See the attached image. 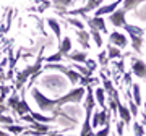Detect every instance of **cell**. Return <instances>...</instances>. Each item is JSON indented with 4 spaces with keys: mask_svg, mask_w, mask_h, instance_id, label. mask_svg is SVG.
I'll list each match as a JSON object with an SVG mask.
<instances>
[{
    "mask_svg": "<svg viewBox=\"0 0 146 136\" xmlns=\"http://www.w3.org/2000/svg\"><path fill=\"white\" fill-rule=\"evenodd\" d=\"M52 7H55L57 8V13H67V7H72V5H75V2L73 0H57V2H54V3H50Z\"/></svg>",
    "mask_w": 146,
    "mask_h": 136,
    "instance_id": "cell-21",
    "label": "cell"
},
{
    "mask_svg": "<svg viewBox=\"0 0 146 136\" xmlns=\"http://www.w3.org/2000/svg\"><path fill=\"white\" fill-rule=\"evenodd\" d=\"M10 89H11V88H8V86H0V97L3 99L5 96H8V92H10Z\"/></svg>",
    "mask_w": 146,
    "mask_h": 136,
    "instance_id": "cell-38",
    "label": "cell"
},
{
    "mask_svg": "<svg viewBox=\"0 0 146 136\" xmlns=\"http://www.w3.org/2000/svg\"><path fill=\"white\" fill-rule=\"evenodd\" d=\"M0 123H3V125H13V117L0 115Z\"/></svg>",
    "mask_w": 146,
    "mask_h": 136,
    "instance_id": "cell-35",
    "label": "cell"
},
{
    "mask_svg": "<svg viewBox=\"0 0 146 136\" xmlns=\"http://www.w3.org/2000/svg\"><path fill=\"white\" fill-rule=\"evenodd\" d=\"M86 21H88V26L91 31H99L102 34H107V26H106L104 18H96V16H93V18H88Z\"/></svg>",
    "mask_w": 146,
    "mask_h": 136,
    "instance_id": "cell-11",
    "label": "cell"
},
{
    "mask_svg": "<svg viewBox=\"0 0 146 136\" xmlns=\"http://www.w3.org/2000/svg\"><path fill=\"white\" fill-rule=\"evenodd\" d=\"M106 53H107V60H114V58H120L122 57V52H120V49L114 47V46H107L106 49Z\"/></svg>",
    "mask_w": 146,
    "mask_h": 136,
    "instance_id": "cell-23",
    "label": "cell"
},
{
    "mask_svg": "<svg viewBox=\"0 0 146 136\" xmlns=\"http://www.w3.org/2000/svg\"><path fill=\"white\" fill-rule=\"evenodd\" d=\"M145 32H146V29H145Z\"/></svg>",
    "mask_w": 146,
    "mask_h": 136,
    "instance_id": "cell-47",
    "label": "cell"
},
{
    "mask_svg": "<svg viewBox=\"0 0 146 136\" xmlns=\"http://www.w3.org/2000/svg\"><path fill=\"white\" fill-rule=\"evenodd\" d=\"M143 125H145V128H146V114H143Z\"/></svg>",
    "mask_w": 146,
    "mask_h": 136,
    "instance_id": "cell-44",
    "label": "cell"
},
{
    "mask_svg": "<svg viewBox=\"0 0 146 136\" xmlns=\"http://www.w3.org/2000/svg\"><path fill=\"white\" fill-rule=\"evenodd\" d=\"M84 94H86V88H83V86H80V88H73V89H70L65 96L55 99V105L60 107V109H62V105H65V104L78 105V104H81Z\"/></svg>",
    "mask_w": 146,
    "mask_h": 136,
    "instance_id": "cell-2",
    "label": "cell"
},
{
    "mask_svg": "<svg viewBox=\"0 0 146 136\" xmlns=\"http://www.w3.org/2000/svg\"><path fill=\"white\" fill-rule=\"evenodd\" d=\"M46 136H65V135H62V133H49V135H46Z\"/></svg>",
    "mask_w": 146,
    "mask_h": 136,
    "instance_id": "cell-41",
    "label": "cell"
},
{
    "mask_svg": "<svg viewBox=\"0 0 146 136\" xmlns=\"http://www.w3.org/2000/svg\"><path fill=\"white\" fill-rule=\"evenodd\" d=\"M131 41V47H133V50L135 52H141V47H143V37L141 36H128Z\"/></svg>",
    "mask_w": 146,
    "mask_h": 136,
    "instance_id": "cell-24",
    "label": "cell"
},
{
    "mask_svg": "<svg viewBox=\"0 0 146 136\" xmlns=\"http://www.w3.org/2000/svg\"><path fill=\"white\" fill-rule=\"evenodd\" d=\"M123 81H125L127 84H130V86H131V75L130 73H125V75H123Z\"/></svg>",
    "mask_w": 146,
    "mask_h": 136,
    "instance_id": "cell-40",
    "label": "cell"
},
{
    "mask_svg": "<svg viewBox=\"0 0 146 136\" xmlns=\"http://www.w3.org/2000/svg\"><path fill=\"white\" fill-rule=\"evenodd\" d=\"M76 36H78V42L80 46L83 47V50L86 52V50H89V32L86 31V29H83V31H76Z\"/></svg>",
    "mask_w": 146,
    "mask_h": 136,
    "instance_id": "cell-14",
    "label": "cell"
},
{
    "mask_svg": "<svg viewBox=\"0 0 146 136\" xmlns=\"http://www.w3.org/2000/svg\"><path fill=\"white\" fill-rule=\"evenodd\" d=\"M29 117H31L34 121H37V123H50V121H57L58 118L57 117H47V115H42V114H36V112H31L29 114Z\"/></svg>",
    "mask_w": 146,
    "mask_h": 136,
    "instance_id": "cell-17",
    "label": "cell"
},
{
    "mask_svg": "<svg viewBox=\"0 0 146 136\" xmlns=\"http://www.w3.org/2000/svg\"><path fill=\"white\" fill-rule=\"evenodd\" d=\"M131 73L136 78L146 79V63L138 57H131Z\"/></svg>",
    "mask_w": 146,
    "mask_h": 136,
    "instance_id": "cell-7",
    "label": "cell"
},
{
    "mask_svg": "<svg viewBox=\"0 0 146 136\" xmlns=\"http://www.w3.org/2000/svg\"><path fill=\"white\" fill-rule=\"evenodd\" d=\"M138 109H140V107H136L135 102H133L131 97H130V99H128V112H130V115L131 117H136V115H138Z\"/></svg>",
    "mask_w": 146,
    "mask_h": 136,
    "instance_id": "cell-32",
    "label": "cell"
},
{
    "mask_svg": "<svg viewBox=\"0 0 146 136\" xmlns=\"http://www.w3.org/2000/svg\"><path fill=\"white\" fill-rule=\"evenodd\" d=\"M62 60H63V55H62V53H60V52L57 50V52H55V53H52L50 57H47L46 60H44V62H46V63H60Z\"/></svg>",
    "mask_w": 146,
    "mask_h": 136,
    "instance_id": "cell-28",
    "label": "cell"
},
{
    "mask_svg": "<svg viewBox=\"0 0 146 136\" xmlns=\"http://www.w3.org/2000/svg\"><path fill=\"white\" fill-rule=\"evenodd\" d=\"M131 100L135 102L136 107L141 105V91H140V83H131Z\"/></svg>",
    "mask_w": 146,
    "mask_h": 136,
    "instance_id": "cell-16",
    "label": "cell"
},
{
    "mask_svg": "<svg viewBox=\"0 0 146 136\" xmlns=\"http://www.w3.org/2000/svg\"><path fill=\"white\" fill-rule=\"evenodd\" d=\"M123 131H125V123L119 120L117 121V136H123Z\"/></svg>",
    "mask_w": 146,
    "mask_h": 136,
    "instance_id": "cell-36",
    "label": "cell"
},
{
    "mask_svg": "<svg viewBox=\"0 0 146 136\" xmlns=\"http://www.w3.org/2000/svg\"><path fill=\"white\" fill-rule=\"evenodd\" d=\"M29 92H31L33 99L36 100V105L39 107L41 112H54V110L57 109V105H55V99H49V97H46V96L42 94L37 88H31Z\"/></svg>",
    "mask_w": 146,
    "mask_h": 136,
    "instance_id": "cell-3",
    "label": "cell"
},
{
    "mask_svg": "<svg viewBox=\"0 0 146 136\" xmlns=\"http://www.w3.org/2000/svg\"><path fill=\"white\" fill-rule=\"evenodd\" d=\"M101 5H104V2H101V0H91V2H88V3L83 7V8H73V10H68L65 15L72 16V18H76V16H84V18L88 20V13H89V11H93V10L96 11Z\"/></svg>",
    "mask_w": 146,
    "mask_h": 136,
    "instance_id": "cell-4",
    "label": "cell"
},
{
    "mask_svg": "<svg viewBox=\"0 0 146 136\" xmlns=\"http://www.w3.org/2000/svg\"><path fill=\"white\" fill-rule=\"evenodd\" d=\"M99 62H101V65H107V53H106V50L102 53H99Z\"/></svg>",
    "mask_w": 146,
    "mask_h": 136,
    "instance_id": "cell-39",
    "label": "cell"
},
{
    "mask_svg": "<svg viewBox=\"0 0 146 136\" xmlns=\"http://www.w3.org/2000/svg\"><path fill=\"white\" fill-rule=\"evenodd\" d=\"M0 136H10V135H8L7 131H3V130H2V128H0Z\"/></svg>",
    "mask_w": 146,
    "mask_h": 136,
    "instance_id": "cell-43",
    "label": "cell"
},
{
    "mask_svg": "<svg viewBox=\"0 0 146 136\" xmlns=\"http://www.w3.org/2000/svg\"><path fill=\"white\" fill-rule=\"evenodd\" d=\"M122 5H123V10L125 11H131L135 10V8H138L140 5H143L140 0H125V2H122Z\"/></svg>",
    "mask_w": 146,
    "mask_h": 136,
    "instance_id": "cell-26",
    "label": "cell"
},
{
    "mask_svg": "<svg viewBox=\"0 0 146 136\" xmlns=\"http://www.w3.org/2000/svg\"><path fill=\"white\" fill-rule=\"evenodd\" d=\"M93 96H94V100H96V104L101 105V110H106V92L102 86H98V88L93 89Z\"/></svg>",
    "mask_w": 146,
    "mask_h": 136,
    "instance_id": "cell-12",
    "label": "cell"
},
{
    "mask_svg": "<svg viewBox=\"0 0 146 136\" xmlns=\"http://www.w3.org/2000/svg\"><path fill=\"white\" fill-rule=\"evenodd\" d=\"M0 105H3V99L2 97H0Z\"/></svg>",
    "mask_w": 146,
    "mask_h": 136,
    "instance_id": "cell-45",
    "label": "cell"
},
{
    "mask_svg": "<svg viewBox=\"0 0 146 136\" xmlns=\"http://www.w3.org/2000/svg\"><path fill=\"white\" fill-rule=\"evenodd\" d=\"M102 89H104V92H109V97H112V92H114V86H112V83H110L107 78H104V86H102Z\"/></svg>",
    "mask_w": 146,
    "mask_h": 136,
    "instance_id": "cell-34",
    "label": "cell"
},
{
    "mask_svg": "<svg viewBox=\"0 0 146 136\" xmlns=\"http://www.w3.org/2000/svg\"><path fill=\"white\" fill-rule=\"evenodd\" d=\"M109 39H110V46H114L117 49H125L128 46V39H127L125 34H122L119 31H114L109 34Z\"/></svg>",
    "mask_w": 146,
    "mask_h": 136,
    "instance_id": "cell-9",
    "label": "cell"
},
{
    "mask_svg": "<svg viewBox=\"0 0 146 136\" xmlns=\"http://www.w3.org/2000/svg\"><path fill=\"white\" fill-rule=\"evenodd\" d=\"M41 67H42V50H39V55H37L36 63L29 65L28 68L21 70L20 73L16 75V91H18V89H21V86L26 83V81H28L29 78H31L33 75L41 73Z\"/></svg>",
    "mask_w": 146,
    "mask_h": 136,
    "instance_id": "cell-1",
    "label": "cell"
},
{
    "mask_svg": "<svg viewBox=\"0 0 146 136\" xmlns=\"http://www.w3.org/2000/svg\"><path fill=\"white\" fill-rule=\"evenodd\" d=\"M65 21H67V23H70L72 26H75V28H76V31H83V29H84V23H83V21H80L78 18L65 16Z\"/></svg>",
    "mask_w": 146,
    "mask_h": 136,
    "instance_id": "cell-27",
    "label": "cell"
},
{
    "mask_svg": "<svg viewBox=\"0 0 146 136\" xmlns=\"http://www.w3.org/2000/svg\"><path fill=\"white\" fill-rule=\"evenodd\" d=\"M110 121V112L109 109L106 110H94L93 117H91V128H99V126H104Z\"/></svg>",
    "mask_w": 146,
    "mask_h": 136,
    "instance_id": "cell-6",
    "label": "cell"
},
{
    "mask_svg": "<svg viewBox=\"0 0 146 136\" xmlns=\"http://www.w3.org/2000/svg\"><path fill=\"white\" fill-rule=\"evenodd\" d=\"M112 97H114L115 105H117V115H120V120L123 121V123H127V125H130L131 115H130V112H128V107H127L123 102H120V96H119V91H117V89H114Z\"/></svg>",
    "mask_w": 146,
    "mask_h": 136,
    "instance_id": "cell-5",
    "label": "cell"
},
{
    "mask_svg": "<svg viewBox=\"0 0 146 136\" xmlns=\"http://www.w3.org/2000/svg\"><path fill=\"white\" fill-rule=\"evenodd\" d=\"M15 112L20 117H23V115H26V114H31L33 110H31V107H29V104L25 100V97H23V99H20V102H18V105H16Z\"/></svg>",
    "mask_w": 146,
    "mask_h": 136,
    "instance_id": "cell-19",
    "label": "cell"
},
{
    "mask_svg": "<svg viewBox=\"0 0 146 136\" xmlns=\"http://www.w3.org/2000/svg\"><path fill=\"white\" fill-rule=\"evenodd\" d=\"M28 128H33L34 131H39V133H42L44 136L49 135V133H52V128L49 125H46V123H37V121H34V120H33V123H29Z\"/></svg>",
    "mask_w": 146,
    "mask_h": 136,
    "instance_id": "cell-18",
    "label": "cell"
},
{
    "mask_svg": "<svg viewBox=\"0 0 146 136\" xmlns=\"http://www.w3.org/2000/svg\"><path fill=\"white\" fill-rule=\"evenodd\" d=\"M86 70H88L89 73H93L94 71V68H96V62H94V60H86Z\"/></svg>",
    "mask_w": 146,
    "mask_h": 136,
    "instance_id": "cell-37",
    "label": "cell"
},
{
    "mask_svg": "<svg viewBox=\"0 0 146 136\" xmlns=\"http://www.w3.org/2000/svg\"><path fill=\"white\" fill-rule=\"evenodd\" d=\"M3 131H7L8 135L13 133V135H23L25 133V126L21 125H5L3 126Z\"/></svg>",
    "mask_w": 146,
    "mask_h": 136,
    "instance_id": "cell-25",
    "label": "cell"
},
{
    "mask_svg": "<svg viewBox=\"0 0 146 136\" xmlns=\"http://www.w3.org/2000/svg\"><path fill=\"white\" fill-rule=\"evenodd\" d=\"M3 112H7V107L5 105H0V115H3Z\"/></svg>",
    "mask_w": 146,
    "mask_h": 136,
    "instance_id": "cell-42",
    "label": "cell"
},
{
    "mask_svg": "<svg viewBox=\"0 0 146 136\" xmlns=\"http://www.w3.org/2000/svg\"><path fill=\"white\" fill-rule=\"evenodd\" d=\"M58 52L62 53L63 57H67L68 53L72 52V39L70 37H63L60 46H58Z\"/></svg>",
    "mask_w": 146,
    "mask_h": 136,
    "instance_id": "cell-20",
    "label": "cell"
},
{
    "mask_svg": "<svg viewBox=\"0 0 146 136\" xmlns=\"http://www.w3.org/2000/svg\"><path fill=\"white\" fill-rule=\"evenodd\" d=\"M46 23H47V26L52 29L54 34H55V37H57V41H58V46H60V42H62V28H60V23L55 18H47Z\"/></svg>",
    "mask_w": 146,
    "mask_h": 136,
    "instance_id": "cell-13",
    "label": "cell"
},
{
    "mask_svg": "<svg viewBox=\"0 0 146 136\" xmlns=\"http://www.w3.org/2000/svg\"><path fill=\"white\" fill-rule=\"evenodd\" d=\"M67 58H70L72 62L75 63H84L88 60V52H84V50H80V52H70L67 55Z\"/></svg>",
    "mask_w": 146,
    "mask_h": 136,
    "instance_id": "cell-15",
    "label": "cell"
},
{
    "mask_svg": "<svg viewBox=\"0 0 146 136\" xmlns=\"http://www.w3.org/2000/svg\"><path fill=\"white\" fill-rule=\"evenodd\" d=\"M110 133H112V130H110V121H109V123H107V125H104L99 131H96V133H94V136H110Z\"/></svg>",
    "mask_w": 146,
    "mask_h": 136,
    "instance_id": "cell-30",
    "label": "cell"
},
{
    "mask_svg": "<svg viewBox=\"0 0 146 136\" xmlns=\"http://www.w3.org/2000/svg\"><path fill=\"white\" fill-rule=\"evenodd\" d=\"M123 29H125V31L128 32V36H131V34H133V36H141V37H143V34H145V29H143L141 26L128 24V23H127L125 26H123Z\"/></svg>",
    "mask_w": 146,
    "mask_h": 136,
    "instance_id": "cell-22",
    "label": "cell"
},
{
    "mask_svg": "<svg viewBox=\"0 0 146 136\" xmlns=\"http://www.w3.org/2000/svg\"><path fill=\"white\" fill-rule=\"evenodd\" d=\"M89 36L94 39V44H96L98 47H99V49L102 47L104 41H102V37H101V32H99V31H91V34H89Z\"/></svg>",
    "mask_w": 146,
    "mask_h": 136,
    "instance_id": "cell-29",
    "label": "cell"
},
{
    "mask_svg": "<svg viewBox=\"0 0 146 136\" xmlns=\"http://www.w3.org/2000/svg\"><path fill=\"white\" fill-rule=\"evenodd\" d=\"M133 131L135 136H145V128L140 125V121H133Z\"/></svg>",
    "mask_w": 146,
    "mask_h": 136,
    "instance_id": "cell-33",
    "label": "cell"
},
{
    "mask_svg": "<svg viewBox=\"0 0 146 136\" xmlns=\"http://www.w3.org/2000/svg\"><path fill=\"white\" fill-rule=\"evenodd\" d=\"M125 16H127V11L123 10V8H117L112 15L107 16V20H109L115 28H123L127 24V18Z\"/></svg>",
    "mask_w": 146,
    "mask_h": 136,
    "instance_id": "cell-8",
    "label": "cell"
},
{
    "mask_svg": "<svg viewBox=\"0 0 146 136\" xmlns=\"http://www.w3.org/2000/svg\"><path fill=\"white\" fill-rule=\"evenodd\" d=\"M122 5V2H112V3H104V5H101L98 10L94 11V16L96 18H102L104 15H112L119 7Z\"/></svg>",
    "mask_w": 146,
    "mask_h": 136,
    "instance_id": "cell-10",
    "label": "cell"
},
{
    "mask_svg": "<svg viewBox=\"0 0 146 136\" xmlns=\"http://www.w3.org/2000/svg\"><path fill=\"white\" fill-rule=\"evenodd\" d=\"M7 102H8V107H10V109L15 110L16 105H18V102H20V97H18L16 94H11L10 97H8V100H7Z\"/></svg>",
    "mask_w": 146,
    "mask_h": 136,
    "instance_id": "cell-31",
    "label": "cell"
},
{
    "mask_svg": "<svg viewBox=\"0 0 146 136\" xmlns=\"http://www.w3.org/2000/svg\"><path fill=\"white\" fill-rule=\"evenodd\" d=\"M145 114H146V99H145Z\"/></svg>",
    "mask_w": 146,
    "mask_h": 136,
    "instance_id": "cell-46",
    "label": "cell"
}]
</instances>
